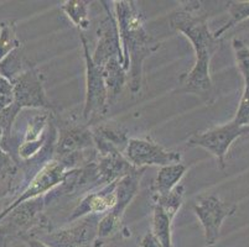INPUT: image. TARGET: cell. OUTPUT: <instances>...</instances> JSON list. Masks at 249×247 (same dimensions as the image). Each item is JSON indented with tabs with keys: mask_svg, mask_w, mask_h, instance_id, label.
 <instances>
[{
	"mask_svg": "<svg viewBox=\"0 0 249 247\" xmlns=\"http://www.w3.org/2000/svg\"><path fill=\"white\" fill-rule=\"evenodd\" d=\"M208 15L201 1H183L169 15V24L191 42L195 51V65L178 78V92L200 95L208 100L212 94L210 63L219 49V40L208 27Z\"/></svg>",
	"mask_w": 249,
	"mask_h": 247,
	"instance_id": "cell-1",
	"label": "cell"
},
{
	"mask_svg": "<svg viewBox=\"0 0 249 247\" xmlns=\"http://www.w3.org/2000/svg\"><path fill=\"white\" fill-rule=\"evenodd\" d=\"M114 16L121 37L124 68L128 73L129 90L135 95L142 90L144 62L160 49L161 42L146 30L144 16L135 1L115 0Z\"/></svg>",
	"mask_w": 249,
	"mask_h": 247,
	"instance_id": "cell-2",
	"label": "cell"
},
{
	"mask_svg": "<svg viewBox=\"0 0 249 247\" xmlns=\"http://www.w3.org/2000/svg\"><path fill=\"white\" fill-rule=\"evenodd\" d=\"M46 208L45 196L30 199L11 210L0 221V247H5L14 240L36 237L52 230L51 221L44 214Z\"/></svg>",
	"mask_w": 249,
	"mask_h": 247,
	"instance_id": "cell-3",
	"label": "cell"
},
{
	"mask_svg": "<svg viewBox=\"0 0 249 247\" xmlns=\"http://www.w3.org/2000/svg\"><path fill=\"white\" fill-rule=\"evenodd\" d=\"M80 40L83 49L86 66V99L82 110V117L88 126L96 125L106 117L109 109L108 90L104 83L101 69L92 61L89 45L85 33H80Z\"/></svg>",
	"mask_w": 249,
	"mask_h": 247,
	"instance_id": "cell-4",
	"label": "cell"
},
{
	"mask_svg": "<svg viewBox=\"0 0 249 247\" xmlns=\"http://www.w3.org/2000/svg\"><path fill=\"white\" fill-rule=\"evenodd\" d=\"M244 135H249V125L242 126L231 121L225 125L195 132L187 139L189 147H201L214 156L219 169L226 168V157L233 142Z\"/></svg>",
	"mask_w": 249,
	"mask_h": 247,
	"instance_id": "cell-5",
	"label": "cell"
},
{
	"mask_svg": "<svg viewBox=\"0 0 249 247\" xmlns=\"http://www.w3.org/2000/svg\"><path fill=\"white\" fill-rule=\"evenodd\" d=\"M101 215H87L69 228L42 232L36 239L50 247H90L96 241L97 226Z\"/></svg>",
	"mask_w": 249,
	"mask_h": 247,
	"instance_id": "cell-6",
	"label": "cell"
},
{
	"mask_svg": "<svg viewBox=\"0 0 249 247\" xmlns=\"http://www.w3.org/2000/svg\"><path fill=\"white\" fill-rule=\"evenodd\" d=\"M194 212L203 228L207 246H213L219 239L223 221L237 212L235 204L226 203L216 196H202L194 204Z\"/></svg>",
	"mask_w": 249,
	"mask_h": 247,
	"instance_id": "cell-7",
	"label": "cell"
},
{
	"mask_svg": "<svg viewBox=\"0 0 249 247\" xmlns=\"http://www.w3.org/2000/svg\"><path fill=\"white\" fill-rule=\"evenodd\" d=\"M11 83L14 87L13 104L20 112L24 109L52 110V104L45 92L42 76L35 66H29Z\"/></svg>",
	"mask_w": 249,
	"mask_h": 247,
	"instance_id": "cell-8",
	"label": "cell"
},
{
	"mask_svg": "<svg viewBox=\"0 0 249 247\" xmlns=\"http://www.w3.org/2000/svg\"><path fill=\"white\" fill-rule=\"evenodd\" d=\"M124 156L137 168H146L149 166L164 167L180 163L182 160L180 152L165 148L150 137L129 139Z\"/></svg>",
	"mask_w": 249,
	"mask_h": 247,
	"instance_id": "cell-9",
	"label": "cell"
},
{
	"mask_svg": "<svg viewBox=\"0 0 249 247\" xmlns=\"http://www.w3.org/2000/svg\"><path fill=\"white\" fill-rule=\"evenodd\" d=\"M69 169L63 166L62 163L57 160L50 161L46 163L40 171L36 173L33 180L28 183V185L20 192L17 199H14L13 203H10L3 212L0 213V221L3 220L4 217L9 214L13 209L19 207L20 204L25 201L30 200V199L38 198V197H44L47 193H50L52 189H55L57 185L62 183L63 178L66 176V172Z\"/></svg>",
	"mask_w": 249,
	"mask_h": 247,
	"instance_id": "cell-10",
	"label": "cell"
},
{
	"mask_svg": "<svg viewBox=\"0 0 249 247\" xmlns=\"http://www.w3.org/2000/svg\"><path fill=\"white\" fill-rule=\"evenodd\" d=\"M104 8V16L102 17L97 29V44L92 56V61L98 68L104 66L108 61L123 60V51H122L121 37L118 30L117 20L114 13L108 6V1H101Z\"/></svg>",
	"mask_w": 249,
	"mask_h": 247,
	"instance_id": "cell-11",
	"label": "cell"
},
{
	"mask_svg": "<svg viewBox=\"0 0 249 247\" xmlns=\"http://www.w3.org/2000/svg\"><path fill=\"white\" fill-rule=\"evenodd\" d=\"M57 129V139L55 146V158L73 155L93 149V133L87 124L77 120L65 119L60 124H55Z\"/></svg>",
	"mask_w": 249,
	"mask_h": 247,
	"instance_id": "cell-12",
	"label": "cell"
},
{
	"mask_svg": "<svg viewBox=\"0 0 249 247\" xmlns=\"http://www.w3.org/2000/svg\"><path fill=\"white\" fill-rule=\"evenodd\" d=\"M117 182L93 190L82 197L73 212L69 217V223H74L87 215H104L114 208L117 196H115Z\"/></svg>",
	"mask_w": 249,
	"mask_h": 247,
	"instance_id": "cell-13",
	"label": "cell"
},
{
	"mask_svg": "<svg viewBox=\"0 0 249 247\" xmlns=\"http://www.w3.org/2000/svg\"><path fill=\"white\" fill-rule=\"evenodd\" d=\"M96 165L101 188L118 182L121 178L125 177L126 174L132 173L137 168L129 163V161L126 160L125 156L121 151H112L107 155H98L97 153Z\"/></svg>",
	"mask_w": 249,
	"mask_h": 247,
	"instance_id": "cell-14",
	"label": "cell"
},
{
	"mask_svg": "<svg viewBox=\"0 0 249 247\" xmlns=\"http://www.w3.org/2000/svg\"><path fill=\"white\" fill-rule=\"evenodd\" d=\"M232 47L234 51L235 62L243 77L244 87L239 106L233 121L238 125H249V47L239 38H233Z\"/></svg>",
	"mask_w": 249,
	"mask_h": 247,
	"instance_id": "cell-15",
	"label": "cell"
},
{
	"mask_svg": "<svg viewBox=\"0 0 249 247\" xmlns=\"http://www.w3.org/2000/svg\"><path fill=\"white\" fill-rule=\"evenodd\" d=\"M146 168H135L132 173L126 174L125 177L121 178L115 185V196H117V201L115 205L110 212L113 216L117 219L123 220L124 212L129 207V204L132 203L133 199L139 192L140 182H142V174Z\"/></svg>",
	"mask_w": 249,
	"mask_h": 247,
	"instance_id": "cell-16",
	"label": "cell"
},
{
	"mask_svg": "<svg viewBox=\"0 0 249 247\" xmlns=\"http://www.w3.org/2000/svg\"><path fill=\"white\" fill-rule=\"evenodd\" d=\"M101 73L103 76L104 83L108 90V98H109V104L114 103L117 98L121 94L122 89L128 82V73H126L124 63L122 60L108 61L104 66H102Z\"/></svg>",
	"mask_w": 249,
	"mask_h": 247,
	"instance_id": "cell-17",
	"label": "cell"
},
{
	"mask_svg": "<svg viewBox=\"0 0 249 247\" xmlns=\"http://www.w3.org/2000/svg\"><path fill=\"white\" fill-rule=\"evenodd\" d=\"M187 171V166L183 163H174L169 166L160 167L159 172L151 187V192L155 196H165L178 187L182 177Z\"/></svg>",
	"mask_w": 249,
	"mask_h": 247,
	"instance_id": "cell-18",
	"label": "cell"
},
{
	"mask_svg": "<svg viewBox=\"0 0 249 247\" xmlns=\"http://www.w3.org/2000/svg\"><path fill=\"white\" fill-rule=\"evenodd\" d=\"M90 130L94 137L104 140L108 144L117 147L121 152L124 153L128 145V130L121 125L119 122L107 121V122H98L96 125L90 126Z\"/></svg>",
	"mask_w": 249,
	"mask_h": 247,
	"instance_id": "cell-19",
	"label": "cell"
},
{
	"mask_svg": "<svg viewBox=\"0 0 249 247\" xmlns=\"http://www.w3.org/2000/svg\"><path fill=\"white\" fill-rule=\"evenodd\" d=\"M89 5L86 0H66L60 5L62 13L72 21V24L83 33L89 27Z\"/></svg>",
	"mask_w": 249,
	"mask_h": 247,
	"instance_id": "cell-20",
	"label": "cell"
},
{
	"mask_svg": "<svg viewBox=\"0 0 249 247\" xmlns=\"http://www.w3.org/2000/svg\"><path fill=\"white\" fill-rule=\"evenodd\" d=\"M183 197H185V187L182 184H178L174 188L170 193L165 196H155L153 194L151 200H153L154 207H158L170 217L173 219L178 214L180 208L182 207Z\"/></svg>",
	"mask_w": 249,
	"mask_h": 247,
	"instance_id": "cell-21",
	"label": "cell"
},
{
	"mask_svg": "<svg viewBox=\"0 0 249 247\" xmlns=\"http://www.w3.org/2000/svg\"><path fill=\"white\" fill-rule=\"evenodd\" d=\"M30 63L25 60L22 53V47H19L15 51L8 54L1 62H0V76L6 78L8 81H13L17 78L20 73L26 69Z\"/></svg>",
	"mask_w": 249,
	"mask_h": 247,
	"instance_id": "cell-22",
	"label": "cell"
},
{
	"mask_svg": "<svg viewBox=\"0 0 249 247\" xmlns=\"http://www.w3.org/2000/svg\"><path fill=\"white\" fill-rule=\"evenodd\" d=\"M17 22L13 20L3 21L0 24V62L11 52L21 47L17 33Z\"/></svg>",
	"mask_w": 249,
	"mask_h": 247,
	"instance_id": "cell-23",
	"label": "cell"
},
{
	"mask_svg": "<svg viewBox=\"0 0 249 247\" xmlns=\"http://www.w3.org/2000/svg\"><path fill=\"white\" fill-rule=\"evenodd\" d=\"M227 11L230 14V20L219 30L213 33V36L218 40L223 33L231 30L235 25L249 19V0H246V1H237V0L235 1H228Z\"/></svg>",
	"mask_w": 249,
	"mask_h": 247,
	"instance_id": "cell-24",
	"label": "cell"
},
{
	"mask_svg": "<svg viewBox=\"0 0 249 247\" xmlns=\"http://www.w3.org/2000/svg\"><path fill=\"white\" fill-rule=\"evenodd\" d=\"M19 169L17 161L0 147V176L6 180L14 181Z\"/></svg>",
	"mask_w": 249,
	"mask_h": 247,
	"instance_id": "cell-25",
	"label": "cell"
},
{
	"mask_svg": "<svg viewBox=\"0 0 249 247\" xmlns=\"http://www.w3.org/2000/svg\"><path fill=\"white\" fill-rule=\"evenodd\" d=\"M140 247H162L159 240L156 239L155 235L153 234V231L149 230L144 236H142V241H140Z\"/></svg>",
	"mask_w": 249,
	"mask_h": 247,
	"instance_id": "cell-26",
	"label": "cell"
},
{
	"mask_svg": "<svg viewBox=\"0 0 249 247\" xmlns=\"http://www.w3.org/2000/svg\"><path fill=\"white\" fill-rule=\"evenodd\" d=\"M0 95L14 97V87L10 81L0 76Z\"/></svg>",
	"mask_w": 249,
	"mask_h": 247,
	"instance_id": "cell-27",
	"label": "cell"
},
{
	"mask_svg": "<svg viewBox=\"0 0 249 247\" xmlns=\"http://www.w3.org/2000/svg\"><path fill=\"white\" fill-rule=\"evenodd\" d=\"M13 184H14V181L6 180V178L0 176V198L6 196V194L11 193V192L15 189V188L13 187Z\"/></svg>",
	"mask_w": 249,
	"mask_h": 247,
	"instance_id": "cell-28",
	"label": "cell"
},
{
	"mask_svg": "<svg viewBox=\"0 0 249 247\" xmlns=\"http://www.w3.org/2000/svg\"><path fill=\"white\" fill-rule=\"evenodd\" d=\"M21 241L24 242V244L26 245L28 247H50V246H47L46 244H44L41 240L36 239V237H31V236L24 237Z\"/></svg>",
	"mask_w": 249,
	"mask_h": 247,
	"instance_id": "cell-29",
	"label": "cell"
},
{
	"mask_svg": "<svg viewBox=\"0 0 249 247\" xmlns=\"http://www.w3.org/2000/svg\"><path fill=\"white\" fill-rule=\"evenodd\" d=\"M14 101V97H6V95H0V112L10 106Z\"/></svg>",
	"mask_w": 249,
	"mask_h": 247,
	"instance_id": "cell-30",
	"label": "cell"
},
{
	"mask_svg": "<svg viewBox=\"0 0 249 247\" xmlns=\"http://www.w3.org/2000/svg\"><path fill=\"white\" fill-rule=\"evenodd\" d=\"M3 137H4L3 131H0V145H1V142H3Z\"/></svg>",
	"mask_w": 249,
	"mask_h": 247,
	"instance_id": "cell-31",
	"label": "cell"
}]
</instances>
